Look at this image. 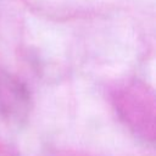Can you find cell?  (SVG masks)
<instances>
[{"instance_id":"1","label":"cell","mask_w":156,"mask_h":156,"mask_svg":"<svg viewBox=\"0 0 156 156\" xmlns=\"http://www.w3.org/2000/svg\"><path fill=\"white\" fill-rule=\"evenodd\" d=\"M29 107V93L16 79L0 77V113L4 117L20 119Z\"/></svg>"}]
</instances>
